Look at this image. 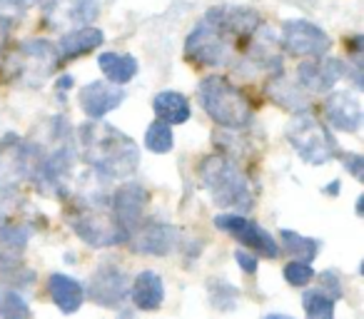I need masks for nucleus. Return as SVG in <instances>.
Here are the masks:
<instances>
[{"instance_id": "obj_9", "label": "nucleus", "mask_w": 364, "mask_h": 319, "mask_svg": "<svg viewBox=\"0 0 364 319\" xmlns=\"http://www.w3.org/2000/svg\"><path fill=\"white\" fill-rule=\"evenodd\" d=\"M215 227L223 229V232L232 234L237 242H242L245 247L255 249L262 257L277 259L279 257V244L267 229H262L257 222L242 217V215H218L215 217Z\"/></svg>"}, {"instance_id": "obj_28", "label": "nucleus", "mask_w": 364, "mask_h": 319, "mask_svg": "<svg viewBox=\"0 0 364 319\" xmlns=\"http://www.w3.org/2000/svg\"><path fill=\"white\" fill-rule=\"evenodd\" d=\"M31 314V307L26 304V299L16 292V289H3L0 287V317L8 319H21Z\"/></svg>"}, {"instance_id": "obj_1", "label": "nucleus", "mask_w": 364, "mask_h": 319, "mask_svg": "<svg viewBox=\"0 0 364 319\" xmlns=\"http://www.w3.org/2000/svg\"><path fill=\"white\" fill-rule=\"evenodd\" d=\"M77 147L87 168L102 180H125L140 168V147L110 122H85L77 127Z\"/></svg>"}, {"instance_id": "obj_10", "label": "nucleus", "mask_w": 364, "mask_h": 319, "mask_svg": "<svg viewBox=\"0 0 364 319\" xmlns=\"http://www.w3.org/2000/svg\"><path fill=\"white\" fill-rule=\"evenodd\" d=\"M282 48L297 58H324L332 40L319 26L309 21H287L282 26Z\"/></svg>"}, {"instance_id": "obj_16", "label": "nucleus", "mask_w": 364, "mask_h": 319, "mask_svg": "<svg viewBox=\"0 0 364 319\" xmlns=\"http://www.w3.org/2000/svg\"><path fill=\"white\" fill-rule=\"evenodd\" d=\"M324 117L339 132H359L364 120L362 102L354 92L337 90L324 100Z\"/></svg>"}, {"instance_id": "obj_36", "label": "nucleus", "mask_w": 364, "mask_h": 319, "mask_svg": "<svg viewBox=\"0 0 364 319\" xmlns=\"http://www.w3.org/2000/svg\"><path fill=\"white\" fill-rule=\"evenodd\" d=\"M324 195H337L339 193V180H332V185H329L327 190H322Z\"/></svg>"}, {"instance_id": "obj_3", "label": "nucleus", "mask_w": 364, "mask_h": 319, "mask_svg": "<svg viewBox=\"0 0 364 319\" xmlns=\"http://www.w3.org/2000/svg\"><path fill=\"white\" fill-rule=\"evenodd\" d=\"M107 198L100 193L85 195L80 198L73 210L68 212V225L70 229L90 247H112V244H122L130 239V234L120 227L115 220L112 210H107Z\"/></svg>"}, {"instance_id": "obj_29", "label": "nucleus", "mask_w": 364, "mask_h": 319, "mask_svg": "<svg viewBox=\"0 0 364 319\" xmlns=\"http://www.w3.org/2000/svg\"><path fill=\"white\" fill-rule=\"evenodd\" d=\"M314 277L312 262H302V259H294V262L284 264V279H287L292 287H304Z\"/></svg>"}, {"instance_id": "obj_4", "label": "nucleus", "mask_w": 364, "mask_h": 319, "mask_svg": "<svg viewBox=\"0 0 364 319\" xmlns=\"http://www.w3.org/2000/svg\"><path fill=\"white\" fill-rule=\"evenodd\" d=\"M200 183L208 190L213 202L225 210H250L252 207V190L250 183L228 157L210 155L198 168Z\"/></svg>"}, {"instance_id": "obj_18", "label": "nucleus", "mask_w": 364, "mask_h": 319, "mask_svg": "<svg viewBox=\"0 0 364 319\" xmlns=\"http://www.w3.org/2000/svg\"><path fill=\"white\" fill-rule=\"evenodd\" d=\"M102 43H105V33L100 28L80 26L60 38L58 53H60V60H75V58H82L87 53L97 50Z\"/></svg>"}, {"instance_id": "obj_31", "label": "nucleus", "mask_w": 364, "mask_h": 319, "mask_svg": "<svg viewBox=\"0 0 364 319\" xmlns=\"http://www.w3.org/2000/svg\"><path fill=\"white\" fill-rule=\"evenodd\" d=\"M339 160H342L344 168L352 173L354 180H362V173H364V157L357 155V152H339Z\"/></svg>"}, {"instance_id": "obj_2", "label": "nucleus", "mask_w": 364, "mask_h": 319, "mask_svg": "<svg viewBox=\"0 0 364 319\" xmlns=\"http://www.w3.org/2000/svg\"><path fill=\"white\" fill-rule=\"evenodd\" d=\"M198 97L203 110L210 115V120L218 122L225 130H245L252 125V102L240 90L235 82H230L223 75H208L200 80Z\"/></svg>"}, {"instance_id": "obj_13", "label": "nucleus", "mask_w": 364, "mask_h": 319, "mask_svg": "<svg viewBox=\"0 0 364 319\" xmlns=\"http://www.w3.org/2000/svg\"><path fill=\"white\" fill-rule=\"evenodd\" d=\"M145 205H147V190L140 183H122L110 200L112 215H115V220L120 222V227L127 234H132L142 225Z\"/></svg>"}, {"instance_id": "obj_15", "label": "nucleus", "mask_w": 364, "mask_h": 319, "mask_svg": "<svg viewBox=\"0 0 364 319\" xmlns=\"http://www.w3.org/2000/svg\"><path fill=\"white\" fill-rule=\"evenodd\" d=\"M87 294L100 307H117L127 299V274L115 264H100L90 277Z\"/></svg>"}, {"instance_id": "obj_26", "label": "nucleus", "mask_w": 364, "mask_h": 319, "mask_svg": "<svg viewBox=\"0 0 364 319\" xmlns=\"http://www.w3.org/2000/svg\"><path fill=\"white\" fill-rule=\"evenodd\" d=\"M302 307L312 319H332L334 317V297L324 289H307L302 294Z\"/></svg>"}, {"instance_id": "obj_25", "label": "nucleus", "mask_w": 364, "mask_h": 319, "mask_svg": "<svg viewBox=\"0 0 364 319\" xmlns=\"http://www.w3.org/2000/svg\"><path fill=\"white\" fill-rule=\"evenodd\" d=\"M267 95L272 97L277 105L287 107V110H294V112H307V100L299 95V87H294L292 82L287 80H277L267 87Z\"/></svg>"}, {"instance_id": "obj_33", "label": "nucleus", "mask_w": 364, "mask_h": 319, "mask_svg": "<svg viewBox=\"0 0 364 319\" xmlns=\"http://www.w3.org/2000/svg\"><path fill=\"white\" fill-rule=\"evenodd\" d=\"M28 6H33V0H0V16H18V13L28 11Z\"/></svg>"}, {"instance_id": "obj_6", "label": "nucleus", "mask_w": 364, "mask_h": 319, "mask_svg": "<svg viewBox=\"0 0 364 319\" xmlns=\"http://www.w3.org/2000/svg\"><path fill=\"white\" fill-rule=\"evenodd\" d=\"M182 55H185L188 63H193V65H208V67L225 65L230 60V38L223 36L218 28L200 21V26L185 38Z\"/></svg>"}, {"instance_id": "obj_35", "label": "nucleus", "mask_w": 364, "mask_h": 319, "mask_svg": "<svg viewBox=\"0 0 364 319\" xmlns=\"http://www.w3.org/2000/svg\"><path fill=\"white\" fill-rule=\"evenodd\" d=\"M8 31H11V18L0 16V50H3V45L8 40Z\"/></svg>"}, {"instance_id": "obj_19", "label": "nucleus", "mask_w": 364, "mask_h": 319, "mask_svg": "<svg viewBox=\"0 0 364 319\" xmlns=\"http://www.w3.org/2000/svg\"><path fill=\"white\" fill-rule=\"evenodd\" d=\"M48 292H50V299L55 302V307L65 314L77 312L82 307V302H85V287L75 277H68V274H50Z\"/></svg>"}, {"instance_id": "obj_7", "label": "nucleus", "mask_w": 364, "mask_h": 319, "mask_svg": "<svg viewBox=\"0 0 364 319\" xmlns=\"http://www.w3.org/2000/svg\"><path fill=\"white\" fill-rule=\"evenodd\" d=\"M16 70L18 80H26L31 85H38L46 77H50L60 65V53L48 40H28L16 53Z\"/></svg>"}, {"instance_id": "obj_34", "label": "nucleus", "mask_w": 364, "mask_h": 319, "mask_svg": "<svg viewBox=\"0 0 364 319\" xmlns=\"http://www.w3.org/2000/svg\"><path fill=\"white\" fill-rule=\"evenodd\" d=\"M235 259H237V264H240L242 272H247V274L257 272V257H252L247 249H237V252H235Z\"/></svg>"}, {"instance_id": "obj_5", "label": "nucleus", "mask_w": 364, "mask_h": 319, "mask_svg": "<svg viewBox=\"0 0 364 319\" xmlns=\"http://www.w3.org/2000/svg\"><path fill=\"white\" fill-rule=\"evenodd\" d=\"M284 135H287V142L292 145V150L299 155V160L307 165H314V168L329 165L339 155L337 140L332 137V132L307 112H297V117L289 122Z\"/></svg>"}, {"instance_id": "obj_20", "label": "nucleus", "mask_w": 364, "mask_h": 319, "mask_svg": "<svg viewBox=\"0 0 364 319\" xmlns=\"http://www.w3.org/2000/svg\"><path fill=\"white\" fill-rule=\"evenodd\" d=\"M130 299L137 309H145V312H152L162 304L165 299V282L157 272L152 269H145L135 277L130 287Z\"/></svg>"}, {"instance_id": "obj_21", "label": "nucleus", "mask_w": 364, "mask_h": 319, "mask_svg": "<svg viewBox=\"0 0 364 319\" xmlns=\"http://www.w3.org/2000/svg\"><path fill=\"white\" fill-rule=\"evenodd\" d=\"M152 110H155L157 120L167 122V125H182L190 120V100L175 90L157 92L152 100Z\"/></svg>"}, {"instance_id": "obj_30", "label": "nucleus", "mask_w": 364, "mask_h": 319, "mask_svg": "<svg viewBox=\"0 0 364 319\" xmlns=\"http://www.w3.org/2000/svg\"><path fill=\"white\" fill-rule=\"evenodd\" d=\"M18 205H21V193H18L16 183L0 185V220L6 217V215H11Z\"/></svg>"}, {"instance_id": "obj_22", "label": "nucleus", "mask_w": 364, "mask_h": 319, "mask_svg": "<svg viewBox=\"0 0 364 319\" xmlns=\"http://www.w3.org/2000/svg\"><path fill=\"white\" fill-rule=\"evenodd\" d=\"M97 67L115 85H127L137 75V60L132 55H122V53H102L97 58Z\"/></svg>"}, {"instance_id": "obj_8", "label": "nucleus", "mask_w": 364, "mask_h": 319, "mask_svg": "<svg viewBox=\"0 0 364 319\" xmlns=\"http://www.w3.org/2000/svg\"><path fill=\"white\" fill-rule=\"evenodd\" d=\"M203 21L218 28L223 36L237 38V40H252L255 33L264 26L259 13L245 6H215L205 13Z\"/></svg>"}, {"instance_id": "obj_27", "label": "nucleus", "mask_w": 364, "mask_h": 319, "mask_svg": "<svg viewBox=\"0 0 364 319\" xmlns=\"http://www.w3.org/2000/svg\"><path fill=\"white\" fill-rule=\"evenodd\" d=\"M145 147L150 152H155V155H165V152H170L172 147H175L172 125H167V122H162V120L152 122L145 132Z\"/></svg>"}, {"instance_id": "obj_17", "label": "nucleus", "mask_w": 364, "mask_h": 319, "mask_svg": "<svg viewBox=\"0 0 364 319\" xmlns=\"http://www.w3.org/2000/svg\"><path fill=\"white\" fill-rule=\"evenodd\" d=\"M122 100H125L122 85H115V82H110V80L107 82L92 80L80 90V107L87 117H92V120L105 117L107 112L120 107Z\"/></svg>"}, {"instance_id": "obj_14", "label": "nucleus", "mask_w": 364, "mask_h": 319, "mask_svg": "<svg viewBox=\"0 0 364 319\" xmlns=\"http://www.w3.org/2000/svg\"><path fill=\"white\" fill-rule=\"evenodd\" d=\"M347 75V63L339 58H327V60H304L297 67V85L309 92H329L339 77Z\"/></svg>"}, {"instance_id": "obj_32", "label": "nucleus", "mask_w": 364, "mask_h": 319, "mask_svg": "<svg viewBox=\"0 0 364 319\" xmlns=\"http://www.w3.org/2000/svg\"><path fill=\"white\" fill-rule=\"evenodd\" d=\"M322 284H324V292H327L329 297L339 299L344 294V287L339 284L337 272H334V269H327V272H322Z\"/></svg>"}, {"instance_id": "obj_11", "label": "nucleus", "mask_w": 364, "mask_h": 319, "mask_svg": "<svg viewBox=\"0 0 364 319\" xmlns=\"http://www.w3.org/2000/svg\"><path fill=\"white\" fill-rule=\"evenodd\" d=\"M130 247L137 254H150V257H165L172 254L175 247L180 244V229L175 225L167 222H150L140 225L135 232L130 234Z\"/></svg>"}, {"instance_id": "obj_23", "label": "nucleus", "mask_w": 364, "mask_h": 319, "mask_svg": "<svg viewBox=\"0 0 364 319\" xmlns=\"http://www.w3.org/2000/svg\"><path fill=\"white\" fill-rule=\"evenodd\" d=\"M28 237H31V227L3 222L0 225V257H21V252L28 247Z\"/></svg>"}, {"instance_id": "obj_24", "label": "nucleus", "mask_w": 364, "mask_h": 319, "mask_svg": "<svg viewBox=\"0 0 364 319\" xmlns=\"http://www.w3.org/2000/svg\"><path fill=\"white\" fill-rule=\"evenodd\" d=\"M279 239H282L284 252L292 254L294 259H302V262H312V259L319 254V239L302 237V234L292 232V229H282V232H279Z\"/></svg>"}, {"instance_id": "obj_12", "label": "nucleus", "mask_w": 364, "mask_h": 319, "mask_svg": "<svg viewBox=\"0 0 364 319\" xmlns=\"http://www.w3.org/2000/svg\"><path fill=\"white\" fill-rule=\"evenodd\" d=\"M33 3H41L48 23L58 28L60 23H75V26L92 23L110 0H33Z\"/></svg>"}]
</instances>
